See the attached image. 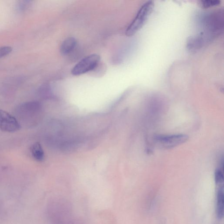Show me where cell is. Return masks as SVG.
<instances>
[{"instance_id":"1","label":"cell","mask_w":224,"mask_h":224,"mask_svg":"<svg viewBox=\"0 0 224 224\" xmlns=\"http://www.w3.org/2000/svg\"><path fill=\"white\" fill-rule=\"evenodd\" d=\"M47 213L51 224H77L79 219L75 217L70 202L62 198L51 202Z\"/></svg>"},{"instance_id":"2","label":"cell","mask_w":224,"mask_h":224,"mask_svg":"<svg viewBox=\"0 0 224 224\" xmlns=\"http://www.w3.org/2000/svg\"><path fill=\"white\" fill-rule=\"evenodd\" d=\"M204 34L208 41L220 34L223 29L224 12L223 10L214 11L207 13L202 18Z\"/></svg>"},{"instance_id":"3","label":"cell","mask_w":224,"mask_h":224,"mask_svg":"<svg viewBox=\"0 0 224 224\" xmlns=\"http://www.w3.org/2000/svg\"><path fill=\"white\" fill-rule=\"evenodd\" d=\"M42 113V106L39 102H29L22 104L16 110L17 119L23 124L34 125L37 123Z\"/></svg>"},{"instance_id":"4","label":"cell","mask_w":224,"mask_h":224,"mask_svg":"<svg viewBox=\"0 0 224 224\" xmlns=\"http://www.w3.org/2000/svg\"><path fill=\"white\" fill-rule=\"evenodd\" d=\"M154 7V4L153 1H148L142 5L134 19L126 29V36L132 37L143 27L153 12Z\"/></svg>"},{"instance_id":"5","label":"cell","mask_w":224,"mask_h":224,"mask_svg":"<svg viewBox=\"0 0 224 224\" xmlns=\"http://www.w3.org/2000/svg\"><path fill=\"white\" fill-rule=\"evenodd\" d=\"M187 135H158L154 137V142L160 148L171 149L185 143L188 140Z\"/></svg>"},{"instance_id":"6","label":"cell","mask_w":224,"mask_h":224,"mask_svg":"<svg viewBox=\"0 0 224 224\" xmlns=\"http://www.w3.org/2000/svg\"><path fill=\"white\" fill-rule=\"evenodd\" d=\"M100 61V56L98 54H92L86 56L72 69V75L79 76L94 70L98 66Z\"/></svg>"},{"instance_id":"7","label":"cell","mask_w":224,"mask_h":224,"mask_svg":"<svg viewBox=\"0 0 224 224\" xmlns=\"http://www.w3.org/2000/svg\"><path fill=\"white\" fill-rule=\"evenodd\" d=\"M21 128L19 122L13 116L0 109V130L4 132H16Z\"/></svg>"},{"instance_id":"8","label":"cell","mask_w":224,"mask_h":224,"mask_svg":"<svg viewBox=\"0 0 224 224\" xmlns=\"http://www.w3.org/2000/svg\"><path fill=\"white\" fill-rule=\"evenodd\" d=\"M207 40L202 32L189 37L187 42V50L189 52H195L201 49Z\"/></svg>"},{"instance_id":"9","label":"cell","mask_w":224,"mask_h":224,"mask_svg":"<svg viewBox=\"0 0 224 224\" xmlns=\"http://www.w3.org/2000/svg\"><path fill=\"white\" fill-rule=\"evenodd\" d=\"M216 216L218 219L221 220L224 216V188L220 187L217 190L216 196Z\"/></svg>"},{"instance_id":"10","label":"cell","mask_w":224,"mask_h":224,"mask_svg":"<svg viewBox=\"0 0 224 224\" xmlns=\"http://www.w3.org/2000/svg\"><path fill=\"white\" fill-rule=\"evenodd\" d=\"M76 40L72 37L67 38L64 40L61 44L60 52L63 55H66L71 53L77 45Z\"/></svg>"},{"instance_id":"11","label":"cell","mask_w":224,"mask_h":224,"mask_svg":"<svg viewBox=\"0 0 224 224\" xmlns=\"http://www.w3.org/2000/svg\"><path fill=\"white\" fill-rule=\"evenodd\" d=\"M32 155L37 161L42 162L44 159V153L41 144L36 142L31 146L30 148Z\"/></svg>"},{"instance_id":"12","label":"cell","mask_w":224,"mask_h":224,"mask_svg":"<svg viewBox=\"0 0 224 224\" xmlns=\"http://www.w3.org/2000/svg\"><path fill=\"white\" fill-rule=\"evenodd\" d=\"M221 2L218 0H202L199 2V5L204 9L217 7L219 6Z\"/></svg>"},{"instance_id":"13","label":"cell","mask_w":224,"mask_h":224,"mask_svg":"<svg viewBox=\"0 0 224 224\" xmlns=\"http://www.w3.org/2000/svg\"><path fill=\"white\" fill-rule=\"evenodd\" d=\"M223 168H217L215 170V182L217 185H220L223 183L224 175Z\"/></svg>"},{"instance_id":"14","label":"cell","mask_w":224,"mask_h":224,"mask_svg":"<svg viewBox=\"0 0 224 224\" xmlns=\"http://www.w3.org/2000/svg\"><path fill=\"white\" fill-rule=\"evenodd\" d=\"M12 48L9 46L0 47V58L7 56L12 51Z\"/></svg>"}]
</instances>
